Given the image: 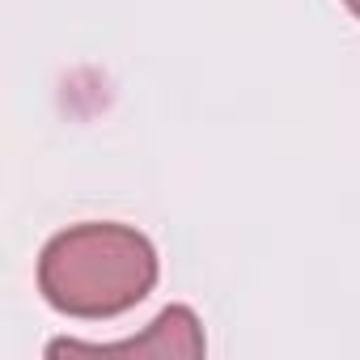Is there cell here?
Here are the masks:
<instances>
[{
    "label": "cell",
    "mask_w": 360,
    "mask_h": 360,
    "mask_svg": "<svg viewBox=\"0 0 360 360\" xmlns=\"http://www.w3.org/2000/svg\"><path fill=\"white\" fill-rule=\"evenodd\" d=\"M204 326L191 305H169L157 314V322L140 339L119 343H81V339H56L47 343V356H136V360H195L204 356Z\"/></svg>",
    "instance_id": "obj_2"
},
{
    "label": "cell",
    "mask_w": 360,
    "mask_h": 360,
    "mask_svg": "<svg viewBox=\"0 0 360 360\" xmlns=\"http://www.w3.org/2000/svg\"><path fill=\"white\" fill-rule=\"evenodd\" d=\"M157 250L136 225L85 221L60 229L39 255V292L68 318H119L157 284Z\"/></svg>",
    "instance_id": "obj_1"
},
{
    "label": "cell",
    "mask_w": 360,
    "mask_h": 360,
    "mask_svg": "<svg viewBox=\"0 0 360 360\" xmlns=\"http://www.w3.org/2000/svg\"><path fill=\"white\" fill-rule=\"evenodd\" d=\"M343 5H347V9H352L356 18H360V0H343Z\"/></svg>",
    "instance_id": "obj_3"
}]
</instances>
